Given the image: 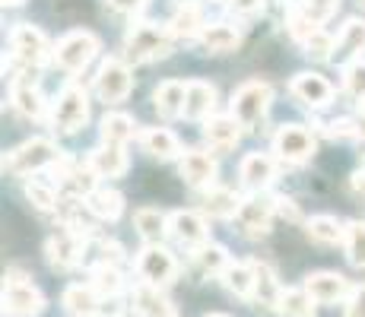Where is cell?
<instances>
[{"label": "cell", "mask_w": 365, "mask_h": 317, "mask_svg": "<svg viewBox=\"0 0 365 317\" xmlns=\"http://www.w3.org/2000/svg\"><path fill=\"white\" fill-rule=\"evenodd\" d=\"M197 41L203 51H210V54H229L242 45V32L229 23H210Z\"/></svg>", "instance_id": "cell-25"}, {"label": "cell", "mask_w": 365, "mask_h": 317, "mask_svg": "<svg viewBox=\"0 0 365 317\" xmlns=\"http://www.w3.org/2000/svg\"><path fill=\"white\" fill-rule=\"evenodd\" d=\"M222 286H226L235 298H251V295H255V264H242V260L229 264L226 273H222Z\"/></svg>", "instance_id": "cell-35"}, {"label": "cell", "mask_w": 365, "mask_h": 317, "mask_svg": "<svg viewBox=\"0 0 365 317\" xmlns=\"http://www.w3.org/2000/svg\"><path fill=\"white\" fill-rule=\"evenodd\" d=\"M203 140L213 150H232L242 140V124L235 121V115H213L210 121H203Z\"/></svg>", "instance_id": "cell-21"}, {"label": "cell", "mask_w": 365, "mask_h": 317, "mask_svg": "<svg viewBox=\"0 0 365 317\" xmlns=\"http://www.w3.org/2000/svg\"><path fill=\"white\" fill-rule=\"evenodd\" d=\"M83 244H86V241H83L80 235H73L70 229L58 232V235H51V238L45 241L48 264L58 266V270H70V266L80 264V257H83Z\"/></svg>", "instance_id": "cell-17"}, {"label": "cell", "mask_w": 365, "mask_h": 317, "mask_svg": "<svg viewBox=\"0 0 365 317\" xmlns=\"http://www.w3.org/2000/svg\"><path fill=\"white\" fill-rule=\"evenodd\" d=\"M286 29H289V35H292L296 41L308 45V41H312L314 35L321 32V26L312 23V19L305 16V10H302L299 4H289V6H286Z\"/></svg>", "instance_id": "cell-39"}, {"label": "cell", "mask_w": 365, "mask_h": 317, "mask_svg": "<svg viewBox=\"0 0 365 317\" xmlns=\"http://www.w3.org/2000/svg\"><path fill=\"white\" fill-rule=\"evenodd\" d=\"M99 54V38L93 32H67L64 38L54 45V61L67 73H83Z\"/></svg>", "instance_id": "cell-7"}, {"label": "cell", "mask_w": 365, "mask_h": 317, "mask_svg": "<svg viewBox=\"0 0 365 317\" xmlns=\"http://www.w3.org/2000/svg\"><path fill=\"white\" fill-rule=\"evenodd\" d=\"M26 197H29V203L35 209H41V213H51V209L58 207V194H54V187L45 185V181H29V185H26Z\"/></svg>", "instance_id": "cell-43"}, {"label": "cell", "mask_w": 365, "mask_h": 317, "mask_svg": "<svg viewBox=\"0 0 365 317\" xmlns=\"http://www.w3.org/2000/svg\"><path fill=\"white\" fill-rule=\"evenodd\" d=\"M185 98H187V83H181V80L159 83L156 93H153L156 111L163 118H181V115H185Z\"/></svg>", "instance_id": "cell-24"}, {"label": "cell", "mask_w": 365, "mask_h": 317, "mask_svg": "<svg viewBox=\"0 0 365 317\" xmlns=\"http://www.w3.org/2000/svg\"><path fill=\"white\" fill-rule=\"evenodd\" d=\"M203 29H207V23H203L197 4H181L178 10H175L172 23H168V32H172L175 38H200Z\"/></svg>", "instance_id": "cell-29"}, {"label": "cell", "mask_w": 365, "mask_h": 317, "mask_svg": "<svg viewBox=\"0 0 365 317\" xmlns=\"http://www.w3.org/2000/svg\"><path fill=\"white\" fill-rule=\"evenodd\" d=\"M305 289L308 295H312L318 305H340V301H346L349 295H353V289H349L346 276H340V273H331V270H318V273H308L305 276Z\"/></svg>", "instance_id": "cell-13"}, {"label": "cell", "mask_w": 365, "mask_h": 317, "mask_svg": "<svg viewBox=\"0 0 365 317\" xmlns=\"http://www.w3.org/2000/svg\"><path fill=\"white\" fill-rule=\"evenodd\" d=\"M181 178L191 187H213L216 185V159L203 150H187L181 159Z\"/></svg>", "instance_id": "cell-19"}, {"label": "cell", "mask_w": 365, "mask_h": 317, "mask_svg": "<svg viewBox=\"0 0 365 317\" xmlns=\"http://www.w3.org/2000/svg\"><path fill=\"white\" fill-rule=\"evenodd\" d=\"M86 209L102 222H115L124 213V197L111 187H99L93 197H86Z\"/></svg>", "instance_id": "cell-32"}, {"label": "cell", "mask_w": 365, "mask_h": 317, "mask_svg": "<svg viewBox=\"0 0 365 317\" xmlns=\"http://www.w3.org/2000/svg\"><path fill=\"white\" fill-rule=\"evenodd\" d=\"M343 317H365V286H356L353 295L346 298V311Z\"/></svg>", "instance_id": "cell-48"}, {"label": "cell", "mask_w": 365, "mask_h": 317, "mask_svg": "<svg viewBox=\"0 0 365 317\" xmlns=\"http://www.w3.org/2000/svg\"><path fill=\"white\" fill-rule=\"evenodd\" d=\"M270 102H273L270 83H261V80L242 83V86L232 93V115L242 127H251V130H255V127L267 118V111H270Z\"/></svg>", "instance_id": "cell-3"}, {"label": "cell", "mask_w": 365, "mask_h": 317, "mask_svg": "<svg viewBox=\"0 0 365 317\" xmlns=\"http://www.w3.org/2000/svg\"><path fill=\"white\" fill-rule=\"evenodd\" d=\"M96 181H99V175L93 172V165H70V172L64 175V181H61V190L70 197V200H80V197H93L96 190Z\"/></svg>", "instance_id": "cell-30"}, {"label": "cell", "mask_w": 365, "mask_h": 317, "mask_svg": "<svg viewBox=\"0 0 365 317\" xmlns=\"http://www.w3.org/2000/svg\"><path fill=\"white\" fill-rule=\"evenodd\" d=\"M279 213V197H270L264 190V194H251L242 200V209H238L235 222L238 229H242V235L248 238H264L267 232H270V222L273 216Z\"/></svg>", "instance_id": "cell-8"}, {"label": "cell", "mask_w": 365, "mask_h": 317, "mask_svg": "<svg viewBox=\"0 0 365 317\" xmlns=\"http://www.w3.org/2000/svg\"><path fill=\"white\" fill-rule=\"evenodd\" d=\"M133 225H137L140 238H143L146 244H159L168 235V216L163 209H153V207L137 209V213H133Z\"/></svg>", "instance_id": "cell-31"}, {"label": "cell", "mask_w": 365, "mask_h": 317, "mask_svg": "<svg viewBox=\"0 0 365 317\" xmlns=\"http://www.w3.org/2000/svg\"><path fill=\"white\" fill-rule=\"evenodd\" d=\"M172 38L168 26L159 23H137L124 35V58L128 63H150L172 54Z\"/></svg>", "instance_id": "cell-1"}, {"label": "cell", "mask_w": 365, "mask_h": 317, "mask_svg": "<svg viewBox=\"0 0 365 317\" xmlns=\"http://www.w3.org/2000/svg\"><path fill=\"white\" fill-rule=\"evenodd\" d=\"M45 308V295L38 292L26 273L6 270L4 276V314L6 317H35Z\"/></svg>", "instance_id": "cell-2"}, {"label": "cell", "mask_w": 365, "mask_h": 317, "mask_svg": "<svg viewBox=\"0 0 365 317\" xmlns=\"http://www.w3.org/2000/svg\"><path fill=\"white\" fill-rule=\"evenodd\" d=\"M133 308L140 311V317H178L175 305L163 295V289L150 286V283H137L133 286Z\"/></svg>", "instance_id": "cell-20"}, {"label": "cell", "mask_w": 365, "mask_h": 317, "mask_svg": "<svg viewBox=\"0 0 365 317\" xmlns=\"http://www.w3.org/2000/svg\"><path fill=\"white\" fill-rule=\"evenodd\" d=\"M207 4H229V0H207Z\"/></svg>", "instance_id": "cell-54"}, {"label": "cell", "mask_w": 365, "mask_h": 317, "mask_svg": "<svg viewBox=\"0 0 365 317\" xmlns=\"http://www.w3.org/2000/svg\"><path fill=\"white\" fill-rule=\"evenodd\" d=\"M137 276H140V283L163 289L178 276V260H175L172 251L163 248V244H146L137 257Z\"/></svg>", "instance_id": "cell-10"}, {"label": "cell", "mask_w": 365, "mask_h": 317, "mask_svg": "<svg viewBox=\"0 0 365 317\" xmlns=\"http://www.w3.org/2000/svg\"><path fill=\"white\" fill-rule=\"evenodd\" d=\"M305 232L318 244H340L346 238V225L336 219V216H312L305 222Z\"/></svg>", "instance_id": "cell-36"}, {"label": "cell", "mask_w": 365, "mask_h": 317, "mask_svg": "<svg viewBox=\"0 0 365 317\" xmlns=\"http://www.w3.org/2000/svg\"><path fill=\"white\" fill-rule=\"evenodd\" d=\"M318 143H314V133L302 124H283L273 137V152H277L279 162H289V165H299V162L312 159Z\"/></svg>", "instance_id": "cell-11"}, {"label": "cell", "mask_w": 365, "mask_h": 317, "mask_svg": "<svg viewBox=\"0 0 365 317\" xmlns=\"http://www.w3.org/2000/svg\"><path fill=\"white\" fill-rule=\"evenodd\" d=\"M93 86H96V95H99L105 105L124 102V98L130 95V89H133V76H130L128 61H121V58L102 61V67H99V73H96Z\"/></svg>", "instance_id": "cell-9"}, {"label": "cell", "mask_w": 365, "mask_h": 317, "mask_svg": "<svg viewBox=\"0 0 365 317\" xmlns=\"http://www.w3.org/2000/svg\"><path fill=\"white\" fill-rule=\"evenodd\" d=\"M150 4V0H108L111 10L118 13H128V16H137V13H143V6Z\"/></svg>", "instance_id": "cell-49"}, {"label": "cell", "mask_w": 365, "mask_h": 317, "mask_svg": "<svg viewBox=\"0 0 365 317\" xmlns=\"http://www.w3.org/2000/svg\"><path fill=\"white\" fill-rule=\"evenodd\" d=\"M334 45H336V41H331L324 32H318L305 48H308V54H312V58H334V54H331Z\"/></svg>", "instance_id": "cell-47"}, {"label": "cell", "mask_w": 365, "mask_h": 317, "mask_svg": "<svg viewBox=\"0 0 365 317\" xmlns=\"http://www.w3.org/2000/svg\"><path fill=\"white\" fill-rule=\"evenodd\" d=\"M238 13H261L264 10V0H232Z\"/></svg>", "instance_id": "cell-50"}, {"label": "cell", "mask_w": 365, "mask_h": 317, "mask_svg": "<svg viewBox=\"0 0 365 317\" xmlns=\"http://www.w3.org/2000/svg\"><path fill=\"white\" fill-rule=\"evenodd\" d=\"M93 251H96V257H99V266H118L124 260V248L118 241H111V238L93 241Z\"/></svg>", "instance_id": "cell-45"}, {"label": "cell", "mask_w": 365, "mask_h": 317, "mask_svg": "<svg viewBox=\"0 0 365 317\" xmlns=\"http://www.w3.org/2000/svg\"><path fill=\"white\" fill-rule=\"evenodd\" d=\"M99 130H102V143H115V146H124L128 140L140 137L133 118L130 115H121V111H111V115H105Z\"/></svg>", "instance_id": "cell-34"}, {"label": "cell", "mask_w": 365, "mask_h": 317, "mask_svg": "<svg viewBox=\"0 0 365 317\" xmlns=\"http://www.w3.org/2000/svg\"><path fill=\"white\" fill-rule=\"evenodd\" d=\"M61 301L73 317H96L99 311V292L93 286H67Z\"/></svg>", "instance_id": "cell-33"}, {"label": "cell", "mask_w": 365, "mask_h": 317, "mask_svg": "<svg viewBox=\"0 0 365 317\" xmlns=\"http://www.w3.org/2000/svg\"><path fill=\"white\" fill-rule=\"evenodd\" d=\"M207 317H229V314H207Z\"/></svg>", "instance_id": "cell-55"}, {"label": "cell", "mask_w": 365, "mask_h": 317, "mask_svg": "<svg viewBox=\"0 0 365 317\" xmlns=\"http://www.w3.org/2000/svg\"><path fill=\"white\" fill-rule=\"evenodd\" d=\"M10 48H13V58L23 63V70H35L54 58V48L45 38V32L35 29L29 23H19L10 32Z\"/></svg>", "instance_id": "cell-6"}, {"label": "cell", "mask_w": 365, "mask_h": 317, "mask_svg": "<svg viewBox=\"0 0 365 317\" xmlns=\"http://www.w3.org/2000/svg\"><path fill=\"white\" fill-rule=\"evenodd\" d=\"M89 286L99 292V298H115V295L121 292L124 279H121V273H118V266H96Z\"/></svg>", "instance_id": "cell-41"}, {"label": "cell", "mask_w": 365, "mask_h": 317, "mask_svg": "<svg viewBox=\"0 0 365 317\" xmlns=\"http://www.w3.org/2000/svg\"><path fill=\"white\" fill-rule=\"evenodd\" d=\"M314 305L318 301L305 292V289H283V298H279V317H314Z\"/></svg>", "instance_id": "cell-38"}, {"label": "cell", "mask_w": 365, "mask_h": 317, "mask_svg": "<svg viewBox=\"0 0 365 317\" xmlns=\"http://www.w3.org/2000/svg\"><path fill=\"white\" fill-rule=\"evenodd\" d=\"M279 216H286V219L299 222V209L292 207V200H283V197H279Z\"/></svg>", "instance_id": "cell-51"}, {"label": "cell", "mask_w": 365, "mask_h": 317, "mask_svg": "<svg viewBox=\"0 0 365 317\" xmlns=\"http://www.w3.org/2000/svg\"><path fill=\"white\" fill-rule=\"evenodd\" d=\"M194 264H197V270L203 273V276H222V273H226V266L232 264V260H229V254H226L222 244L207 241L203 248L194 251Z\"/></svg>", "instance_id": "cell-37"}, {"label": "cell", "mask_w": 365, "mask_h": 317, "mask_svg": "<svg viewBox=\"0 0 365 317\" xmlns=\"http://www.w3.org/2000/svg\"><path fill=\"white\" fill-rule=\"evenodd\" d=\"M362 6H365V0H362Z\"/></svg>", "instance_id": "cell-56"}, {"label": "cell", "mask_w": 365, "mask_h": 317, "mask_svg": "<svg viewBox=\"0 0 365 317\" xmlns=\"http://www.w3.org/2000/svg\"><path fill=\"white\" fill-rule=\"evenodd\" d=\"M327 137H334V140L356 137V118H336V121H331V127H327Z\"/></svg>", "instance_id": "cell-46"}, {"label": "cell", "mask_w": 365, "mask_h": 317, "mask_svg": "<svg viewBox=\"0 0 365 317\" xmlns=\"http://www.w3.org/2000/svg\"><path fill=\"white\" fill-rule=\"evenodd\" d=\"M242 209V197L229 187H210L203 194V213L213 219H235Z\"/></svg>", "instance_id": "cell-28"}, {"label": "cell", "mask_w": 365, "mask_h": 317, "mask_svg": "<svg viewBox=\"0 0 365 317\" xmlns=\"http://www.w3.org/2000/svg\"><path fill=\"white\" fill-rule=\"evenodd\" d=\"M343 89L365 105V61H353L343 67Z\"/></svg>", "instance_id": "cell-42"}, {"label": "cell", "mask_w": 365, "mask_h": 317, "mask_svg": "<svg viewBox=\"0 0 365 317\" xmlns=\"http://www.w3.org/2000/svg\"><path fill=\"white\" fill-rule=\"evenodd\" d=\"M58 159H61V150L51 140L32 137V140H26L23 146H16L13 152H6L4 168L10 175H32V172H41V168H51Z\"/></svg>", "instance_id": "cell-4"}, {"label": "cell", "mask_w": 365, "mask_h": 317, "mask_svg": "<svg viewBox=\"0 0 365 317\" xmlns=\"http://www.w3.org/2000/svg\"><path fill=\"white\" fill-rule=\"evenodd\" d=\"M89 121V93L80 83H67L64 93L58 95L51 111V124L58 133H76Z\"/></svg>", "instance_id": "cell-5"}, {"label": "cell", "mask_w": 365, "mask_h": 317, "mask_svg": "<svg viewBox=\"0 0 365 317\" xmlns=\"http://www.w3.org/2000/svg\"><path fill=\"white\" fill-rule=\"evenodd\" d=\"M13 108H16L23 118H32V121H38L48 108L45 95H41L35 76H29V70H23V73L13 80Z\"/></svg>", "instance_id": "cell-15"}, {"label": "cell", "mask_w": 365, "mask_h": 317, "mask_svg": "<svg viewBox=\"0 0 365 317\" xmlns=\"http://www.w3.org/2000/svg\"><path fill=\"white\" fill-rule=\"evenodd\" d=\"M356 140H362L365 143V108L356 115Z\"/></svg>", "instance_id": "cell-53"}, {"label": "cell", "mask_w": 365, "mask_h": 317, "mask_svg": "<svg viewBox=\"0 0 365 317\" xmlns=\"http://www.w3.org/2000/svg\"><path fill=\"white\" fill-rule=\"evenodd\" d=\"M216 111V86L207 80H187L185 98V118L191 121H210Z\"/></svg>", "instance_id": "cell-18"}, {"label": "cell", "mask_w": 365, "mask_h": 317, "mask_svg": "<svg viewBox=\"0 0 365 317\" xmlns=\"http://www.w3.org/2000/svg\"><path fill=\"white\" fill-rule=\"evenodd\" d=\"M238 178H242V187H248L251 194H264L277 178V159L267 152H248L238 165Z\"/></svg>", "instance_id": "cell-14"}, {"label": "cell", "mask_w": 365, "mask_h": 317, "mask_svg": "<svg viewBox=\"0 0 365 317\" xmlns=\"http://www.w3.org/2000/svg\"><path fill=\"white\" fill-rule=\"evenodd\" d=\"M89 165L99 178H121L128 172V152H124V146L102 143L89 152Z\"/></svg>", "instance_id": "cell-22"}, {"label": "cell", "mask_w": 365, "mask_h": 317, "mask_svg": "<svg viewBox=\"0 0 365 317\" xmlns=\"http://www.w3.org/2000/svg\"><path fill=\"white\" fill-rule=\"evenodd\" d=\"M251 298H255L261 308H270V311H277L279 298H283V289L277 283V273H273L267 264H261V260H255V295H251Z\"/></svg>", "instance_id": "cell-27"}, {"label": "cell", "mask_w": 365, "mask_h": 317, "mask_svg": "<svg viewBox=\"0 0 365 317\" xmlns=\"http://www.w3.org/2000/svg\"><path fill=\"white\" fill-rule=\"evenodd\" d=\"M349 187H353V194H362L365 197V172H356L353 178H349Z\"/></svg>", "instance_id": "cell-52"}, {"label": "cell", "mask_w": 365, "mask_h": 317, "mask_svg": "<svg viewBox=\"0 0 365 317\" xmlns=\"http://www.w3.org/2000/svg\"><path fill=\"white\" fill-rule=\"evenodd\" d=\"M140 146L153 159H175L181 152L178 137L172 130H165V127H146V130H140Z\"/></svg>", "instance_id": "cell-26"}, {"label": "cell", "mask_w": 365, "mask_h": 317, "mask_svg": "<svg viewBox=\"0 0 365 317\" xmlns=\"http://www.w3.org/2000/svg\"><path fill=\"white\" fill-rule=\"evenodd\" d=\"M362 51H365V19H349L334 45V61H340V63L362 61Z\"/></svg>", "instance_id": "cell-23"}, {"label": "cell", "mask_w": 365, "mask_h": 317, "mask_svg": "<svg viewBox=\"0 0 365 317\" xmlns=\"http://www.w3.org/2000/svg\"><path fill=\"white\" fill-rule=\"evenodd\" d=\"M299 6L305 10V16L312 23H327L336 10H340V0H299Z\"/></svg>", "instance_id": "cell-44"}, {"label": "cell", "mask_w": 365, "mask_h": 317, "mask_svg": "<svg viewBox=\"0 0 365 317\" xmlns=\"http://www.w3.org/2000/svg\"><path fill=\"white\" fill-rule=\"evenodd\" d=\"M343 248H346V257L353 266L365 270V222L353 219L346 222V238H343Z\"/></svg>", "instance_id": "cell-40"}, {"label": "cell", "mask_w": 365, "mask_h": 317, "mask_svg": "<svg viewBox=\"0 0 365 317\" xmlns=\"http://www.w3.org/2000/svg\"><path fill=\"white\" fill-rule=\"evenodd\" d=\"M289 93L308 108H324L334 98V86L321 73H296L289 83Z\"/></svg>", "instance_id": "cell-16"}, {"label": "cell", "mask_w": 365, "mask_h": 317, "mask_svg": "<svg viewBox=\"0 0 365 317\" xmlns=\"http://www.w3.org/2000/svg\"><path fill=\"white\" fill-rule=\"evenodd\" d=\"M168 235L178 244L197 251L210 241V225L200 213H191V209H178V213L168 216Z\"/></svg>", "instance_id": "cell-12"}]
</instances>
